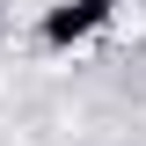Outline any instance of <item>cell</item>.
<instances>
[{
	"label": "cell",
	"instance_id": "cell-1",
	"mask_svg": "<svg viewBox=\"0 0 146 146\" xmlns=\"http://www.w3.org/2000/svg\"><path fill=\"white\" fill-rule=\"evenodd\" d=\"M110 15H117V0H58V7H44L36 36H44L51 51H73V44H88Z\"/></svg>",
	"mask_w": 146,
	"mask_h": 146
}]
</instances>
